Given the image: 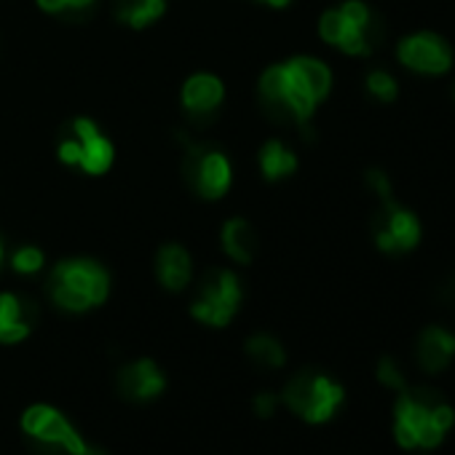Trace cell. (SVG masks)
Wrapping results in <instances>:
<instances>
[{
    "label": "cell",
    "instance_id": "1",
    "mask_svg": "<svg viewBox=\"0 0 455 455\" xmlns=\"http://www.w3.org/2000/svg\"><path fill=\"white\" fill-rule=\"evenodd\" d=\"M330 89H332L330 68L322 60L308 57V54L266 68L258 81V92L266 108L279 110L282 116L298 124L311 121L319 102L327 100Z\"/></svg>",
    "mask_w": 455,
    "mask_h": 455
},
{
    "label": "cell",
    "instance_id": "2",
    "mask_svg": "<svg viewBox=\"0 0 455 455\" xmlns=\"http://www.w3.org/2000/svg\"><path fill=\"white\" fill-rule=\"evenodd\" d=\"M46 292L60 311L86 314L110 298V271L94 258H68L49 271Z\"/></svg>",
    "mask_w": 455,
    "mask_h": 455
},
{
    "label": "cell",
    "instance_id": "3",
    "mask_svg": "<svg viewBox=\"0 0 455 455\" xmlns=\"http://www.w3.org/2000/svg\"><path fill=\"white\" fill-rule=\"evenodd\" d=\"M62 166L78 169L86 177H102L116 164V142L89 116H76L57 145Z\"/></svg>",
    "mask_w": 455,
    "mask_h": 455
},
{
    "label": "cell",
    "instance_id": "4",
    "mask_svg": "<svg viewBox=\"0 0 455 455\" xmlns=\"http://www.w3.org/2000/svg\"><path fill=\"white\" fill-rule=\"evenodd\" d=\"M444 402V396L428 386H415L399 391V399L394 404V436L402 447H436L444 439V431H439L431 423V410Z\"/></svg>",
    "mask_w": 455,
    "mask_h": 455
},
{
    "label": "cell",
    "instance_id": "5",
    "mask_svg": "<svg viewBox=\"0 0 455 455\" xmlns=\"http://www.w3.org/2000/svg\"><path fill=\"white\" fill-rule=\"evenodd\" d=\"M22 431L46 455H105L100 447L89 444L73 423L49 404H33L22 415Z\"/></svg>",
    "mask_w": 455,
    "mask_h": 455
},
{
    "label": "cell",
    "instance_id": "6",
    "mask_svg": "<svg viewBox=\"0 0 455 455\" xmlns=\"http://www.w3.org/2000/svg\"><path fill=\"white\" fill-rule=\"evenodd\" d=\"M319 36L348 57H367L372 52V14L362 0H346L322 14Z\"/></svg>",
    "mask_w": 455,
    "mask_h": 455
},
{
    "label": "cell",
    "instance_id": "7",
    "mask_svg": "<svg viewBox=\"0 0 455 455\" xmlns=\"http://www.w3.org/2000/svg\"><path fill=\"white\" fill-rule=\"evenodd\" d=\"M279 399L303 420L327 423L343 404V388L322 372L303 370L284 386Z\"/></svg>",
    "mask_w": 455,
    "mask_h": 455
},
{
    "label": "cell",
    "instance_id": "8",
    "mask_svg": "<svg viewBox=\"0 0 455 455\" xmlns=\"http://www.w3.org/2000/svg\"><path fill=\"white\" fill-rule=\"evenodd\" d=\"M242 300H244V290L239 274L231 268H217L201 282L198 295L190 303V314L196 322L220 330L234 322V316L242 308Z\"/></svg>",
    "mask_w": 455,
    "mask_h": 455
},
{
    "label": "cell",
    "instance_id": "9",
    "mask_svg": "<svg viewBox=\"0 0 455 455\" xmlns=\"http://www.w3.org/2000/svg\"><path fill=\"white\" fill-rule=\"evenodd\" d=\"M188 174L204 201H220L234 188V161L220 148H193Z\"/></svg>",
    "mask_w": 455,
    "mask_h": 455
},
{
    "label": "cell",
    "instance_id": "10",
    "mask_svg": "<svg viewBox=\"0 0 455 455\" xmlns=\"http://www.w3.org/2000/svg\"><path fill=\"white\" fill-rule=\"evenodd\" d=\"M420 239V222L412 212L383 198V212L375 222V244L383 252H407Z\"/></svg>",
    "mask_w": 455,
    "mask_h": 455
},
{
    "label": "cell",
    "instance_id": "11",
    "mask_svg": "<svg viewBox=\"0 0 455 455\" xmlns=\"http://www.w3.org/2000/svg\"><path fill=\"white\" fill-rule=\"evenodd\" d=\"M399 54V62L415 73H423V76H439V73H447L450 65H452V52L450 46L434 36V33H415L410 38H404L396 49Z\"/></svg>",
    "mask_w": 455,
    "mask_h": 455
},
{
    "label": "cell",
    "instance_id": "12",
    "mask_svg": "<svg viewBox=\"0 0 455 455\" xmlns=\"http://www.w3.org/2000/svg\"><path fill=\"white\" fill-rule=\"evenodd\" d=\"M225 102V81L217 73H190L185 84L180 86V105L193 118H209L214 116Z\"/></svg>",
    "mask_w": 455,
    "mask_h": 455
},
{
    "label": "cell",
    "instance_id": "13",
    "mask_svg": "<svg viewBox=\"0 0 455 455\" xmlns=\"http://www.w3.org/2000/svg\"><path fill=\"white\" fill-rule=\"evenodd\" d=\"M116 386L118 394L129 402H150L166 388V378L153 359H137L121 367Z\"/></svg>",
    "mask_w": 455,
    "mask_h": 455
},
{
    "label": "cell",
    "instance_id": "14",
    "mask_svg": "<svg viewBox=\"0 0 455 455\" xmlns=\"http://www.w3.org/2000/svg\"><path fill=\"white\" fill-rule=\"evenodd\" d=\"M36 308L17 292H0V343L17 346L30 338Z\"/></svg>",
    "mask_w": 455,
    "mask_h": 455
},
{
    "label": "cell",
    "instance_id": "15",
    "mask_svg": "<svg viewBox=\"0 0 455 455\" xmlns=\"http://www.w3.org/2000/svg\"><path fill=\"white\" fill-rule=\"evenodd\" d=\"M153 268H156L158 284H161L166 292H182V290H188L190 282H193V258H190V252H188L182 244H177V242H169V244H164V247L156 252Z\"/></svg>",
    "mask_w": 455,
    "mask_h": 455
},
{
    "label": "cell",
    "instance_id": "16",
    "mask_svg": "<svg viewBox=\"0 0 455 455\" xmlns=\"http://www.w3.org/2000/svg\"><path fill=\"white\" fill-rule=\"evenodd\" d=\"M220 247L225 258L236 266H250L260 250L258 231L247 217H231L220 228Z\"/></svg>",
    "mask_w": 455,
    "mask_h": 455
},
{
    "label": "cell",
    "instance_id": "17",
    "mask_svg": "<svg viewBox=\"0 0 455 455\" xmlns=\"http://www.w3.org/2000/svg\"><path fill=\"white\" fill-rule=\"evenodd\" d=\"M415 356H418V364H420L423 372H428V375L442 372L455 356V335H450L442 327L423 330L420 338H418Z\"/></svg>",
    "mask_w": 455,
    "mask_h": 455
},
{
    "label": "cell",
    "instance_id": "18",
    "mask_svg": "<svg viewBox=\"0 0 455 455\" xmlns=\"http://www.w3.org/2000/svg\"><path fill=\"white\" fill-rule=\"evenodd\" d=\"M258 164H260V174L268 180V182H282L287 177H292L298 172V156L295 150L282 142V140H266L260 145V153H258Z\"/></svg>",
    "mask_w": 455,
    "mask_h": 455
},
{
    "label": "cell",
    "instance_id": "19",
    "mask_svg": "<svg viewBox=\"0 0 455 455\" xmlns=\"http://www.w3.org/2000/svg\"><path fill=\"white\" fill-rule=\"evenodd\" d=\"M166 0H116V20L129 30H148L166 17Z\"/></svg>",
    "mask_w": 455,
    "mask_h": 455
},
{
    "label": "cell",
    "instance_id": "20",
    "mask_svg": "<svg viewBox=\"0 0 455 455\" xmlns=\"http://www.w3.org/2000/svg\"><path fill=\"white\" fill-rule=\"evenodd\" d=\"M244 348H247V356H250L255 364L266 367V370H279V367H284V362H287L284 346H282L274 335H266V332L252 335V338L247 340Z\"/></svg>",
    "mask_w": 455,
    "mask_h": 455
},
{
    "label": "cell",
    "instance_id": "21",
    "mask_svg": "<svg viewBox=\"0 0 455 455\" xmlns=\"http://www.w3.org/2000/svg\"><path fill=\"white\" fill-rule=\"evenodd\" d=\"M9 266L20 276H38L46 268V252L36 244H22L12 252Z\"/></svg>",
    "mask_w": 455,
    "mask_h": 455
},
{
    "label": "cell",
    "instance_id": "22",
    "mask_svg": "<svg viewBox=\"0 0 455 455\" xmlns=\"http://www.w3.org/2000/svg\"><path fill=\"white\" fill-rule=\"evenodd\" d=\"M97 0H36V6L49 17H65V14H81L89 12Z\"/></svg>",
    "mask_w": 455,
    "mask_h": 455
},
{
    "label": "cell",
    "instance_id": "23",
    "mask_svg": "<svg viewBox=\"0 0 455 455\" xmlns=\"http://www.w3.org/2000/svg\"><path fill=\"white\" fill-rule=\"evenodd\" d=\"M367 92L380 102H391L396 97V81L386 70H372L367 76Z\"/></svg>",
    "mask_w": 455,
    "mask_h": 455
},
{
    "label": "cell",
    "instance_id": "24",
    "mask_svg": "<svg viewBox=\"0 0 455 455\" xmlns=\"http://www.w3.org/2000/svg\"><path fill=\"white\" fill-rule=\"evenodd\" d=\"M378 380H380L383 386L394 388V391H404V388H407V386H404V375H402V370L396 367V362H394L391 356H383V359H380V364H378Z\"/></svg>",
    "mask_w": 455,
    "mask_h": 455
},
{
    "label": "cell",
    "instance_id": "25",
    "mask_svg": "<svg viewBox=\"0 0 455 455\" xmlns=\"http://www.w3.org/2000/svg\"><path fill=\"white\" fill-rule=\"evenodd\" d=\"M276 407H279V396H276V394L263 391V394L255 396V412H258L260 418H271V415L276 412Z\"/></svg>",
    "mask_w": 455,
    "mask_h": 455
},
{
    "label": "cell",
    "instance_id": "26",
    "mask_svg": "<svg viewBox=\"0 0 455 455\" xmlns=\"http://www.w3.org/2000/svg\"><path fill=\"white\" fill-rule=\"evenodd\" d=\"M258 4H266V6H271V9H287L292 0H258Z\"/></svg>",
    "mask_w": 455,
    "mask_h": 455
},
{
    "label": "cell",
    "instance_id": "27",
    "mask_svg": "<svg viewBox=\"0 0 455 455\" xmlns=\"http://www.w3.org/2000/svg\"><path fill=\"white\" fill-rule=\"evenodd\" d=\"M4 263H6V242L0 239V268H4Z\"/></svg>",
    "mask_w": 455,
    "mask_h": 455
}]
</instances>
